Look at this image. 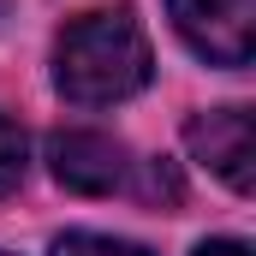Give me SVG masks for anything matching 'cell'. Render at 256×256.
<instances>
[{"instance_id": "cell-4", "label": "cell", "mask_w": 256, "mask_h": 256, "mask_svg": "<svg viewBox=\"0 0 256 256\" xmlns=\"http://www.w3.org/2000/svg\"><path fill=\"white\" fill-rule=\"evenodd\" d=\"M185 137H191V155L202 167H214L238 196L250 191V114L244 108H214V114L191 120Z\"/></svg>"}, {"instance_id": "cell-2", "label": "cell", "mask_w": 256, "mask_h": 256, "mask_svg": "<svg viewBox=\"0 0 256 256\" xmlns=\"http://www.w3.org/2000/svg\"><path fill=\"white\" fill-rule=\"evenodd\" d=\"M48 161L54 179L78 196H114L131 185V149L108 131H54Z\"/></svg>"}, {"instance_id": "cell-7", "label": "cell", "mask_w": 256, "mask_h": 256, "mask_svg": "<svg viewBox=\"0 0 256 256\" xmlns=\"http://www.w3.org/2000/svg\"><path fill=\"white\" fill-rule=\"evenodd\" d=\"M196 256H250V244H238V238H208V244H196Z\"/></svg>"}, {"instance_id": "cell-1", "label": "cell", "mask_w": 256, "mask_h": 256, "mask_svg": "<svg viewBox=\"0 0 256 256\" xmlns=\"http://www.w3.org/2000/svg\"><path fill=\"white\" fill-rule=\"evenodd\" d=\"M149 36L143 24L120 12H84L78 24L60 30V48H54V84H60L66 102L78 108H108V102H126L149 84Z\"/></svg>"}, {"instance_id": "cell-3", "label": "cell", "mask_w": 256, "mask_h": 256, "mask_svg": "<svg viewBox=\"0 0 256 256\" xmlns=\"http://www.w3.org/2000/svg\"><path fill=\"white\" fill-rule=\"evenodd\" d=\"M179 36L214 66H244L256 48V0H167Z\"/></svg>"}, {"instance_id": "cell-5", "label": "cell", "mask_w": 256, "mask_h": 256, "mask_svg": "<svg viewBox=\"0 0 256 256\" xmlns=\"http://www.w3.org/2000/svg\"><path fill=\"white\" fill-rule=\"evenodd\" d=\"M54 256H149L143 244H126V238H102V232H66Z\"/></svg>"}, {"instance_id": "cell-6", "label": "cell", "mask_w": 256, "mask_h": 256, "mask_svg": "<svg viewBox=\"0 0 256 256\" xmlns=\"http://www.w3.org/2000/svg\"><path fill=\"white\" fill-rule=\"evenodd\" d=\"M18 179H24V131H18V120L0 114V196L18 191Z\"/></svg>"}]
</instances>
